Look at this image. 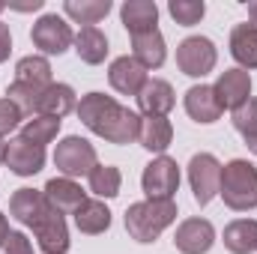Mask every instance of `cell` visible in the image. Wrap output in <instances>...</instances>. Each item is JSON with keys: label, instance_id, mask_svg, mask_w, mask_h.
<instances>
[{"label": "cell", "instance_id": "6da1fadb", "mask_svg": "<svg viewBox=\"0 0 257 254\" xmlns=\"http://www.w3.org/2000/svg\"><path fill=\"white\" fill-rule=\"evenodd\" d=\"M78 120L90 129L93 135L105 138L108 144H132L138 141L141 132V117L135 111L123 108L105 93H87L78 102Z\"/></svg>", "mask_w": 257, "mask_h": 254}, {"label": "cell", "instance_id": "7a4b0ae2", "mask_svg": "<svg viewBox=\"0 0 257 254\" xmlns=\"http://www.w3.org/2000/svg\"><path fill=\"white\" fill-rule=\"evenodd\" d=\"M177 221V203L174 200H141L126 209V230L135 242H153L168 224Z\"/></svg>", "mask_w": 257, "mask_h": 254}, {"label": "cell", "instance_id": "3957f363", "mask_svg": "<svg viewBox=\"0 0 257 254\" xmlns=\"http://www.w3.org/2000/svg\"><path fill=\"white\" fill-rule=\"evenodd\" d=\"M218 194L236 212H248L257 206V168L245 159H233L221 168V189Z\"/></svg>", "mask_w": 257, "mask_h": 254}, {"label": "cell", "instance_id": "277c9868", "mask_svg": "<svg viewBox=\"0 0 257 254\" xmlns=\"http://www.w3.org/2000/svg\"><path fill=\"white\" fill-rule=\"evenodd\" d=\"M54 165H57V171L63 177H69V180L84 177V174L90 177V171L99 165L96 162V147L90 141L78 138V135H69V138H63L57 144V150H54Z\"/></svg>", "mask_w": 257, "mask_h": 254}, {"label": "cell", "instance_id": "5b68a950", "mask_svg": "<svg viewBox=\"0 0 257 254\" xmlns=\"http://www.w3.org/2000/svg\"><path fill=\"white\" fill-rule=\"evenodd\" d=\"M27 227L33 230L36 245L42 248V254H66L69 251V227H66V218L51 203H45L42 212Z\"/></svg>", "mask_w": 257, "mask_h": 254}, {"label": "cell", "instance_id": "8992f818", "mask_svg": "<svg viewBox=\"0 0 257 254\" xmlns=\"http://www.w3.org/2000/svg\"><path fill=\"white\" fill-rule=\"evenodd\" d=\"M141 186H144V194L150 200H174V191L180 189V168H177V162L168 159V156L153 159L144 168Z\"/></svg>", "mask_w": 257, "mask_h": 254}, {"label": "cell", "instance_id": "52a82bcc", "mask_svg": "<svg viewBox=\"0 0 257 254\" xmlns=\"http://www.w3.org/2000/svg\"><path fill=\"white\" fill-rule=\"evenodd\" d=\"M215 60H218L215 45H212V39H206V36H189V39H183L180 48H177V66H180V72L189 75V78H203V75H209V72L215 69Z\"/></svg>", "mask_w": 257, "mask_h": 254}, {"label": "cell", "instance_id": "ba28073f", "mask_svg": "<svg viewBox=\"0 0 257 254\" xmlns=\"http://www.w3.org/2000/svg\"><path fill=\"white\" fill-rule=\"evenodd\" d=\"M189 183H192L194 200L200 206H206L218 189H221V165L212 153H197L189 162Z\"/></svg>", "mask_w": 257, "mask_h": 254}, {"label": "cell", "instance_id": "9c48e42d", "mask_svg": "<svg viewBox=\"0 0 257 254\" xmlns=\"http://www.w3.org/2000/svg\"><path fill=\"white\" fill-rule=\"evenodd\" d=\"M30 39H33V45L42 54H57V57L63 54L69 45H75V33H72V27L66 24L60 15H42L33 24Z\"/></svg>", "mask_w": 257, "mask_h": 254}, {"label": "cell", "instance_id": "30bf717a", "mask_svg": "<svg viewBox=\"0 0 257 254\" xmlns=\"http://www.w3.org/2000/svg\"><path fill=\"white\" fill-rule=\"evenodd\" d=\"M6 168L12 171V174H18V177H33V174H39L42 171V165H45V147H39V144H33V141H27V138H12L9 144H6Z\"/></svg>", "mask_w": 257, "mask_h": 254}, {"label": "cell", "instance_id": "8fae6325", "mask_svg": "<svg viewBox=\"0 0 257 254\" xmlns=\"http://www.w3.org/2000/svg\"><path fill=\"white\" fill-rule=\"evenodd\" d=\"M212 90H215L221 108L236 111L239 105H245L251 99V75L245 69H227V72L218 75V81H215Z\"/></svg>", "mask_w": 257, "mask_h": 254}, {"label": "cell", "instance_id": "7c38bea8", "mask_svg": "<svg viewBox=\"0 0 257 254\" xmlns=\"http://www.w3.org/2000/svg\"><path fill=\"white\" fill-rule=\"evenodd\" d=\"M212 242H215V230L206 218H186L174 236L177 251L183 254H206L212 248Z\"/></svg>", "mask_w": 257, "mask_h": 254}, {"label": "cell", "instance_id": "4fadbf2b", "mask_svg": "<svg viewBox=\"0 0 257 254\" xmlns=\"http://www.w3.org/2000/svg\"><path fill=\"white\" fill-rule=\"evenodd\" d=\"M108 81H111V87L117 90V93H123V96H138L141 90H144V84H147V69L138 63L135 57H117L111 69H108Z\"/></svg>", "mask_w": 257, "mask_h": 254}, {"label": "cell", "instance_id": "5bb4252c", "mask_svg": "<svg viewBox=\"0 0 257 254\" xmlns=\"http://www.w3.org/2000/svg\"><path fill=\"white\" fill-rule=\"evenodd\" d=\"M186 111H189V117L194 123H203V126L215 123L224 114V108L218 105V96L209 84H194V87L186 90Z\"/></svg>", "mask_w": 257, "mask_h": 254}, {"label": "cell", "instance_id": "9a60e30c", "mask_svg": "<svg viewBox=\"0 0 257 254\" xmlns=\"http://www.w3.org/2000/svg\"><path fill=\"white\" fill-rule=\"evenodd\" d=\"M42 194H45V200L60 212V215H66V212H78L81 209V203L87 200V194L81 191V186L75 183V180H69V177H54V180H48L45 183V189H42Z\"/></svg>", "mask_w": 257, "mask_h": 254}, {"label": "cell", "instance_id": "2e32d148", "mask_svg": "<svg viewBox=\"0 0 257 254\" xmlns=\"http://www.w3.org/2000/svg\"><path fill=\"white\" fill-rule=\"evenodd\" d=\"M174 87L168 84V81H162V78H147V84H144V90L138 93V108L147 114V117H165L171 108H174Z\"/></svg>", "mask_w": 257, "mask_h": 254}, {"label": "cell", "instance_id": "e0dca14e", "mask_svg": "<svg viewBox=\"0 0 257 254\" xmlns=\"http://www.w3.org/2000/svg\"><path fill=\"white\" fill-rule=\"evenodd\" d=\"M132 57L144 69H159L165 63V36L159 33V27L132 36Z\"/></svg>", "mask_w": 257, "mask_h": 254}, {"label": "cell", "instance_id": "ac0fdd59", "mask_svg": "<svg viewBox=\"0 0 257 254\" xmlns=\"http://www.w3.org/2000/svg\"><path fill=\"white\" fill-rule=\"evenodd\" d=\"M120 18H123V27L128 30V36H135V33L153 30L159 24V6L153 0H126L120 9Z\"/></svg>", "mask_w": 257, "mask_h": 254}, {"label": "cell", "instance_id": "d6986e66", "mask_svg": "<svg viewBox=\"0 0 257 254\" xmlns=\"http://www.w3.org/2000/svg\"><path fill=\"white\" fill-rule=\"evenodd\" d=\"M230 54L242 69H257V27L236 24L230 30Z\"/></svg>", "mask_w": 257, "mask_h": 254}, {"label": "cell", "instance_id": "ffe728a7", "mask_svg": "<svg viewBox=\"0 0 257 254\" xmlns=\"http://www.w3.org/2000/svg\"><path fill=\"white\" fill-rule=\"evenodd\" d=\"M75 51L84 63L99 66L108 57V36L99 30V27H81L75 33Z\"/></svg>", "mask_w": 257, "mask_h": 254}, {"label": "cell", "instance_id": "44dd1931", "mask_svg": "<svg viewBox=\"0 0 257 254\" xmlns=\"http://www.w3.org/2000/svg\"><path fill=\"white\" fill-rule=\"evenodd\" d=\"M224 248L233 254L257 251V221L254 218H236L224 227Z\"/></svg>", "mask_w": 257, "mask_h": 254}, {"label": "cell", "instance_id": "7402d4cb", "mask_svg": "<svg viewBox=\"0 0 257 254\" xmlns=\"http://www.w3.org/2000/svg\"><path fill=\"white\" fill-rule=\"evenodd\" d=\"M75 108H78V102H75V90H72L69 84H51V87H45L36 114H45V117H57V120H63L66 114L75 111Z\"/></svg>", "mask_w": 257, "mask_h": 254}, {"label": "cell", "instance_id": "603a6c76", "mask_svg": "<svg viewBox=\"0 0 257 254\" xmlns=\"http://www.w3.org/2000/svg\"><path fill=\"white\" fill-rule=\"evenodd\" d=\"M138 141L150 153H165L171 147V141H174V126L165 117H144L141 120V132H138Z\"/></svg>", "mask_w": 257, "mask_h": 254}, {"label": "cell", "instance_id": "cb8c5ba5", "mask_svg": "<svg viewBox=\"0 0 257 254\" xmlns=\"http://www.w3.org/2000/svg\"><path fill=\"white\" fill-rule=\"evenodd\" d=\"M75 224L81 233H90V236L105 233L111 227V209L102 200H84L81 209L75 212Z\"/></svg>", "mask_w": 257, "mask_h": 254}, {"label": "cell", "instance_id": "d4e9b609", "mask_svg": "<svg viewBox=\"0 0 257 254\" xmlns=\"http://www.w3.org/2000/svg\"><path fill=\"white\" fill-rule=\"evenodd\" d=\"M48 200H45V194L36 189H18L12 197H9V212H12V218L15 221H21V224H30L39 212H42V206H45Z\"/></svg>", "mask_w": 257, "mask_h": 254}, {"label": "cell", "instance_id": "484cf974", "mask_svg": "<svg viewBox=\"0 0 257 254\" xmlns=\"http://www.w3.org/2000/svg\"><path fill=\"white\" fill-rule=\"evenodd\" d=\"M42 93H45V87L27 84V81H12V84L6 87V99H9V102H12L24 117H36Z\"/></svg>", "mask_w": 257, "mask_h": 254}, {"label": "cell", "instance_id": "4316f807", "mask_svg": "<svg viewBox=\"0 0 257 254\" xmlns=\"http://www.w3.org/2000/svg\"><path fill=\"white\" fill-rule=\"evenodd\" d=\"M15 81H27V84H36V87H51V63L42 57V54H30V57H21L15 63Z\"/></svg>", "mask_w": 257, "mask_h": 254}, {"label": "cell", "instance_id": "83f0119b", "mask_svg": "<svg viewBox=\"0 0 257 254\" xmlns=\"http://www.w3.org/2000/svg\"><path fill=\"white\" fill-rule=\"evenodd\" d=\"M63 9L69 18L81 21L84 27H96V21L111 12V0H66Z\"/></svg>", "mask_w": 257, "mask_h": 254}, {"label": "cell", "instance_id": "f1b7e54d", "mask_svg": "<svg viewBox=\"0 0 257 254\" xmlns=\"http://www.w3.org/2000/svg\"><path fill=\"white\" fill-rule=\"evenodd\" d=\"M87 180H90V191L99 197H117L120 186H123V174L114 165H96Z\"/></svg>", "mask_w": 257, "mask_h": 254}, {"label": "cell", "instance_id": "f546056e", "mask_svg": "<svg viewBox=\"0 0 257 254\" xmlns=\"http://www.w3.org/2000/svg\"><path fill=\"white\" fill-rule=\"evenodd\" d=\"M57 132H60V120L57 117H45V114H36V117H30V120L21 123V138L33 141L39 147L51 144L57 138Z\"/></svg>", "mask_w": 257, "mask_h": 254}, {"label": "cell", "instance_id": "4dcf8cb0", "mask_svg": "<svg viewBox=\"0 0 257 254\" xmlns=\"http://www.w3.org/2000/svg\"><path fill=\"white\" fill-rule=\"evenodd\" d=\"M168 12H171V18H174L177 24L194 27V24L206 15V6H203V0H171V3H168Z\"/></svg>", "mask_w": 257, "mask_h": 254}, {"label": "cell", "instance_id": "1f68e13d", "mask_svg": "<svg viewBox=\"0 0 257 254\" xmlns=\"http://www.w3.org/2000/svg\"><path fill=\"white\" fill-rule=\"evenodd\" d=\"M233 126H236V132H239L245 141L257 135V99L254 96H251L245 105H239V108L233 111Z\"/></svg>", "mask_w": 257, "mask_h": 254}, {"label": "cell", "instance_id": "d6a6232c", "mask_svg": "<svg viewBox=\"0 0 257 254\" xmlns=\"http://www.w3.org/2000/svg\"><path fill=\"white\" fill-rule=\"evenodd\" d=\"M21 120H24V114L9 99H0V138L9 135V132H15V129L21 126Z\"/></svg>", "mask_w": 257, "mask_h": 254}, {"label": "cell", "instance_id": "836d02e7", "mask_svg": "<svg viewBox=\"0 0 257 254\" xmlns=\"http://www.w3.org/2000/svg\"><path fill=\"white\" fill-rule=\"evenodd\" d=\"M0 254H33V245H30V239H27L24 233L12 230V233L0 242Z\"/></svg>", "mask_w": 257, "mask_h": 254}, {"label": "cell", "instance_id": "e575fe53", "mask_svg": "<svg viewBox=\"0 0 257 254\" xmlns=\"http://www.w3.org/2000/svg\"><path fill=\"white\" fill-rule=\"evenodd\" d=\"M9 51H12V36H9V27L0 21V63L9 57Z\"/></svg>", "mask_w": 257, "mask_h": 254}, {"label": "cell", "instance_id": "d590c367", "mask_svg": "<svg viewBox=\"0 0 257 254\" xmlns=\"http://www.w3.org/2000/svg\"><path fill=\"white\" fill-rule=\"evenodd\" d=\"M9 233H12V230H9V221H6V215L0 212V242H3V239H6Z\"/></svg>", "mask_w": 257, "mask_h": 254}, {"label": "cell", "instance_id": "8d00e7d4", "mask_svg": "<svg viewBox=\"0 0 257 254\" xmlns=\"http://www.w3.org/2000/svg\"><path fill=\"white\" fill-rule=\"evenodd\" d=\"M248 18H251V24L257 27V0L254 3H248Z\"/></svg>", "mask_w": 257, "mask_h": 254}, {"label": "cell", "instance_id": "74e56055", "mask_svg": "<svg viewBox=\"0 0 257 254\" xmlns=\"http://www.w3.org/2000/svg\"><path fill=\"white\" fill-rule=\"evenodd\" d=\"M245 144H248V150H251V153H254V156H257V135H254V138H248Z\"/></svg>", "mask_w": 257, "mask_h": 254}, {"label": "cell", "instance_id": "f35d334b", "mask_svg": "<svg viewBox=\"0 0 257 254\" xmlns=\"http://www.w3.org/2000/svg\"><path fill=\"white\" fill-rule=\"evenodd\" d=\"M3 159H6V141L0 138V162H3Z\"/></svg>", "mask_w": 257, "mask_h": 254}, {"label": "cell", "instance_id": "ab89813d", "mask_svg": "<svg viewBox=\"0 0 257 254\" xmlns=\"http://www.w3.org/2000/svg\"><path fill=\"white\" fill-rule=\"evenodd\" d=\"M0 12H3V3H0Z\"/></svg>", "mask_w": 257, "mask_h": 254}]
</instances>
